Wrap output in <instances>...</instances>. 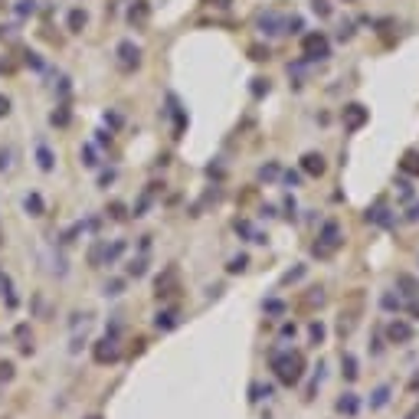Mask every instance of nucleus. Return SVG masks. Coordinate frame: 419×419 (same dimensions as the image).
I'll use <instances>...</instances> for the list:
<instances>
[{
	"instance_id": "1",
	"label": "nucleus",
	"mask_w": 419,
	"mask_h": 419,
	"mask_svg": "<svg viewBox=\"0 0 419 419\" xmlns=\"http://www.w3.org/2000/svg\"><path fill=\"white\" fill-rule=\"evenodd\" d=\"M275 367H279V377L285 383H298V377H301V357L298 354H292L285 360H275Z\"/></svg>"
},
{
	"instance_id": "2",
	"label": "nucleus",
	"mask_w": 419,
	"mask_h": 419,
	"mask_svg": "<svg viewBox=\"0 0 419 419\" xmlns=\"http://www.w3.org/2000/svg\"><path fill=\"white\" fill-rule=\"evenodd\" d=\"M305 52H308V59H327V56H331L327 40L321 37V33H311V37H305Z\"/></svg>"
},
{
	"instance_id": "3",
	"label": "nucleus",
	"mask_w": 419,
	"mask_h": 419,
	"mask_svg": "<svg viewBox=\"0 0 419 419\" xmlns=\"http://www.w3.org/2000/svg\"><path fill=\"white\" fill-rule=\"evenodd\" d=\"M118 56H121V66L131 69V66H138V62H141V49L135 46V43H121V46H118Z\"/></svg>"
},
{
	"instance_id": "4",
	"label": "nucleus",
	"mask_w": 419,
	"mask_h": 419,
	"mask_svg": "<svg viewBox=\"0 0 419 419\" xmlns=\"http://www.w3.org/2000/svg\"><path fill=\"white\" fill-rule=\"evenodd\" d=\"M344 121H347V128H360V124L367 121V108H363V105H347Z\"/></svg>"
},
{
	"instance_id": "5",
	"label": "nucleus",
	"mask_w": 419,
	"mask_h": 419,
	"mask_svg": "<svg viewBox=\"0 0 419 419\" xmlns=\"http://www.w3.org/2000/svg\"><path fill=\"white\" fill-rule=\"evenodd\" d=\"M301 167H305L308 174H318V177H321V174H324V167H327V164H324V157H321V154H305V160H301Z\"/></svg>"
},
{
	"instance_id": "6",
	"label": "nucleus",
	"mask_w": 419,
	"mask_h": 419,
	"mask_svg": "<svg viewBox=\"0 0 419 419\" xmlns=\"http://www.w3.org/2000/svg\"><path fill=\"white\" fill-rule=\"evenodd\" d=\"M409 327L403 324V321H393V324H390V337H393V341H409Z\"/></svg>"
},
{
	"instance_id": "7",
	"label": "nucleus",
	"mask_w": 419,
	"mask_h": 419,
	"mask_svg": "<svg viewBox=\"0 0 419 419\" xmlns=\"http://www.w3.org/2000/svg\"><path fill=\"white\" fill-rule=\"evenodd\" d=\"M85 20H88V16H85V10H72V13H69V30H72V33H79V30L85 26Z\"/></svg>"
},
{
	"instance_id": "8",
	"label": "nucleus",
	"mask_w": 419,
	"mask_h": 419,
	"mask_svg": "<svg viewBox=\"0 0 419 419\" xmlns=\"http://www.w3.org/2000/svg\"><path fill=\"white\" fill-rule=\"evenodd\" d=\"M144 16H148V7H144V0H138V7L128 10V20L131 23H144Z\"/></svg>"
},
{
	"instance_id": "9",
	"label": "nucleus",
	"mask_w": 419,
	"mask_h": 419,
	"mask_svg": "<svg viewBox=\"0 0 419 419\" xmlns=\"http://www.w3.org/2000/svg\"><path fill=\"white\" fill-rule=\"evenodd\" d=\"M321 239H324V246H327V249H334V246H337V226H334V223H327V226H324Z\"/></svg>"
},
{
	"instance_id": "10",
	"label": "nucleus",
	"mask_w": 419,
	"mask_h": 419,
	"mask_svg": "<svg viewBox=\"0 0 419 419\" xmlns=\"http://www.w3.org/2000/svg\"><path fill=\"white\" fill-rule=\"evenodd\" d=\"M399 167H403L406 174H419V154H413V151H409V154L403 157V164H399Z\"/></svg>"
},
{
	"instance_id": "11",
	"label": "nucleus",
	"mask_w": 419,
	"mask_h": 419,
	"mask_svg": "<svg viewBox=\"0 0 419 419\" xmlns=\"http://www.w3.org/2000/svg\"><path fill=\"white\" fill-rule=\"evenodd\" d=\"M344 373H347V380H354L357 377V363H354L351 354H344Z\"/></svg>"
},
{
	"instance_id": "12",
	"label": "nucleus",
	"mask_w": 419,
	"mask_h": 419,
	"mask_svg": "<svg viewBox=\"0 0 419 419\" xmlns=\"http://www.w3.org/2000/svg\"><path fill=\"white\" fill-rule=\"evenodd\" d=\"M337 409H344V413H354V409H357V399H354V393H347L341 403H337Z\"/></svg>"
},
{
	"instance_id": "13",
	"label": "nucleus",
	"mask_w": 419,
	"mask_h": 419,
	"mask_svg": "<svg viewBox=\"0 0 419 419\" xmlns=\"http://www.w3.org/2000/svg\"><path fill=\"white\" fill-rule=\"evenodd\" d=\"M37 7H33V0H20V7H16V13L20 16H26V13H33Z\"/></svg>"
},
{
	"instance_id": "14",
	"label": "nucleus",
	"mask_w": 419,
	"mask_h": 419,
	"mask_svg": "<svg viewBox=\"0 0 419 419\" xmlns=\"http://www.w3.org/2000/svg\"><path fill=\"white\" fill-rule=\"evenodd\" d=\"M387 393H390V390H387V387H380L377 393H373V406H383V403H387Z\"/></svg>"
},
{
	"instance_id": "15",
	"label": "nucleus",
	"mask_w": 419,
	"mask_h": 419,
	"mask_svg": "<svg viewBox=\"0 0 419 419\" xmlns=\"http://www.w3.org/2000/svg\"><path fill=\"white\" fill-rule=\"evenodd\" d=\"M321 334H324V331H321V324H311V337H315V341H321Z\"/></svg>"
}]
</instances>
